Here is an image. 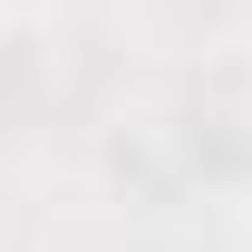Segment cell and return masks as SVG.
<instances>
[]
</instances>
